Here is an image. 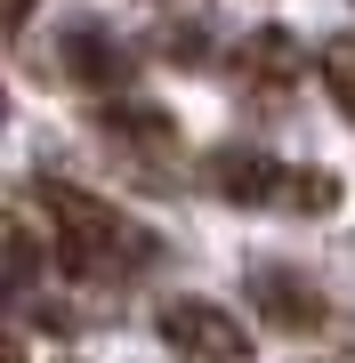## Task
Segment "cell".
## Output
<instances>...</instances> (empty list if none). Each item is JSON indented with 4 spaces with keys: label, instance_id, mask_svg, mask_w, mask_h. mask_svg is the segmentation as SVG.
I'll list each match as a JSON object with an SVG mask.
<instances>
[{
    "label": "cell",
    "instance_id": "obj_1",
    "mask_svg": "<svg viewBox=\"0 0 355 363\" xmlns=\"http://www.w3.org/2000/svg\"><path fill=\"white\" fill-rule=\"evenodd\" d=\"M33 202L49 210L57 267L65 274H121V267L154 259V234H137L113 202H97L89 186H73V178H33Z\"/></svg>",
    "mask_w": 355,
    "mask_h": 363
},
{
    "label": "cell",
    "instance_id": "obj_2",
    "mask_svg": "<svg viewBox=\"0 0 355 363\" xmlns=\"http://www.w3.org/2000/svg\"><path fill=\"white\" fill-rule=\"evenodd\" d=\"M162 339H170L186 363H242L250 355V331L226 307H210V298H170V307H162Z\"/></svg>",
    "mask_w": 355,
    "mask_h": 363
},
{
    "label": "cell",
    "instance_id": "obj_3",
    "mask_svg": "<svg viewBox=\"0 0 355 363\" xmlns=\"http://www.w3.org/2000/svg\"><path fill=\"white\" fill-rule=\"evenodd\" d=\"M291 178H299V169H283V154H266V145H218L210 154V186L226 202H242V210L291 202Z\"/></svg>",
    "mask_w": 355,
    "mask_h": 363
},
{
    "label": "cell",
    "instance_id": "obj_4",
    "mask_svg": "<svg viewBox=\"0 0 355 363\" xmlns=\"http://www.w3.org/2000/svg\"><path fill=\"white\" fill-rule=\"evenodd\" d=\"M57 57H65V73L81 81V89H121V97H130V49L106 40L97 16H73L65 40H57Z\"/></svg>",
    "mask_w": 355,
    "mask_h": 363
},
{
    "label": "cell",
    "instance_id": "obj_5",
    "mask_svg": "<svg viewBox=\"0 0 355 363\" xmlns=\"http://www.w3.org/2000/svg\"><path fill=\"white\" fill-rule=\"evenodd\" d=\"M250 307H259L275 331H315L323 323V291L307 283L299 267H259L250 274Z\"/></svg>",
    "mask_w": 355,
    "mask_h": 363
},
{
    "label": "cell",
    "instance_id": "obj_6",
    "mask_svg": "<svg viewBox=\"0 0 355 363\" xmlns=\"http://www.w3.org/2000/svg\"><path fill=\"white\" fill-rule=\"evenodd\" d=\"M307 65H315V57H307L299 33H283V25H259L242 40V81H250V89H299Z\"/></svg>",
    "mask_w": 355,
    "mask_h": 363
},
{
    "label": "cell",
    "instance_id": "obj_7",
    "mask_svg": "<svg viewBox=\"0 0 355 363\" xmlns=\"http://www.w3.org/2000/svg\"><path fill=\"white\" fill-rule=\"evenodd\" d=\"M97 130L106 138H137V145H154V154H170V113H154V105H137V97H106L97 105Z\"/></svg>",
    "mask_w": 355,
    "mask_h": 363
},
{
    "label": "cell",
    "instance_id": "obj_8",
    "mask_svg": "<svg viewBox=\"0 0 355 363\" xmlns=\"http://www.w3.org/2000/svg\"><path fill=\"white\" fill-rule=\"evenodd\" d=\"M315 73H323V89H331V105H339V113L355 121V33H331V40H323Z\"/></svg>",
    "mask_w": 355,
    "mask_h": 363
},
{
    "label": "cell",
    "instance_id": "obj_9",
    "mask_svg": "<svg viewBox=\"0 0 355 363\" xmlns=\"http://www.w3.org/2000/svg\"><path fill=\"white\" fill-rule=\"evenodd\" d=\"M291 210H307V218H315V210H339V178H331V169H299V178H291Z\"/></svg>",
    "mask_w": 355,
    "mask_h": 363
},
{
    "label": "cell",
    "instance_id": "obj_10",
    "mask_svg": "<svg viewBox=\"0 0 355 363\" xmlns=\"http://www.w3.org/2000/svg\"><path fill=\"white\" fill-rule=\"evenodd\" d=\"M33 274H40V242H33V226L16 218V226H9V283L33 291Z\"/></svg>",
    "mask_w": 355,
    "mask_h": 363
},
{
    "label": "cell",
    "instance_id": "obj_11",
    "mask_svg": "<svg viewBox=\"0 0 355 363\" xmlns=\"http://www.w3.org/2000/svg\"><path fill=\"white\" fill-rule=\"evenodd\" d=\"M33 9L40 0H9V25H33Z\"/></svg>",
    "mask_w": 355,
    "mask_h": 363
}]
</instances>
